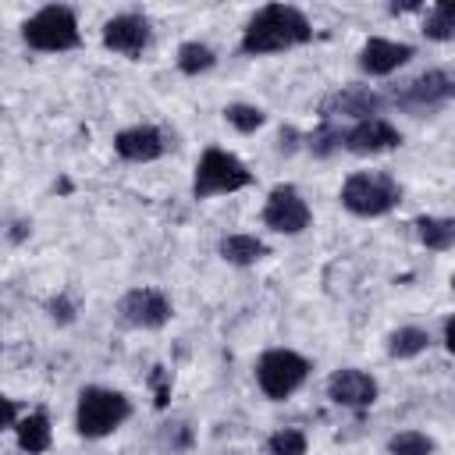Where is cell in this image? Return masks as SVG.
Here are the masks:
<instances>
[{
	"label": "cell",
	"instance_id": "cell-8",
	"mask_svg": "<svg viewBox=\"0 0 455 455\" xmlns=\"http://www.w3.org/2000/svg\"><path fill=\"white\" fill-rule=\"evenodd\" d=\"M263 228H270L274 235H302L309 224H313V210L306 203V196L291 185V181H281L267 192V203H263Z\"/></svg>",
	"mask_w": 455,
	"mask_h": 455
},
{
	"label": "cell",
	"instance_id": "cell-1",
	"mask_svg": "<svg viewBox=\"0 0 455 455\" xmlns=\"http://www.w3.org/2000/svg\"><path fill=\"white\" fill-rule=\"evenodd\" d=\"M313 39V21L295 4H263L242 28L238 50L245 57H270L295 46H306Z\"/></svg>",
	"mask_w": 455,
	"mask_h": 455
},
{
	"label": "cell",
	"instance_id": "cell-26",
	"mask_svg": "<svg viewBox=\"0 0 455 455\" xmlns=\"http://www.w3.org/2000/svg\"><path fill=\"white\" fill-rule=\"evenodd\" d=\"M306 451H309V441L295 427H281L267 437V455H306Z\"/></svg>",
	"mask_w": 455,
	"mask_h": 455
},
{
	"label": "cell",
	"instance_id": "cell-30",
	"mask_svg": "<svg viewBox=\"0 0 455 455\" xmlns=\"http://www.w3.org/2000/svg\"><path fill=\"white\" fill-rule=\"evenodd\" d=\"M18 416H21V405H18L11 395L0 391V434H4V430H14Z\"/></svg>",
	"mask_w": 455,
	"mask_h": 455
},
{
	"label": "cell",
	"instance_id": "cell-12",
	"mask_svg": "<svg viewBox=\"0 0 455 455\" xmlns=\"http://www.w3.org/2000/svg\"><path fill=\"white\" fill-rule=\"evenodd\" d=\"M377 395H380V384L359 366H341L327 377V398L341 409H355V412L370 409L377 402Z\"/></svg>",
	"mask_w": 455,
	"mask_h": 455
},
{
	"label": "cell",
	"instance_id": "cell-18",
	"mask_svg": "<svg viewBox=\"0 0 455 455\" xmlns=\"http://www.w3.org/2000/svg\"><path fill=\"white\" fill-rule=\"evenodd\" d=\"M412 228H416L419 245L430 249V252H448L455 245V220L451 217H430V213H423V217L412 220Z\"/></svg>",
	"mask_w": 455,
	"mask_h": 455
},
{
	"label": "cell",
	"instance_id": "cell-14",
	"mask_svg": "<svg viewBox=\"0 0 455 455\" xmlns=\"http://www.w3.org/2000/svg\"><path fill=\"white\" fill-rule=\"evenodd\" d=\"M398 146H402V132L387 117L355 121L352 128H345V139H341V149H348L355 156H377V153H391Z\"/></svg>",
	"mask_w": 455,
	"mask_h": 455
},
{
	"label": "cell",
	"instance_id": "cell-10",
	"mask_svg": "<svg viewBox=\"0 0 455 455\" xmlns=\"http://www.w3.org/2000/svg\"><path fill=\"white\" fill-rule=\"evenodd\" d=\"M174 316L171 299L160 288H128L117 299V320L135 331H160Z\"/></svg>",
	"mask_w": 455,
	"mask_h": 455
},
{
	"label": "cell",
	"instance_id": "cell-15",
	"mask_svg": "<svg viewBox=\"0 0 455 455\" xmlns=\"http://www.w3.org/2000/svg\"><path fill=\"white\" fill-rule=\"evenodd\" d=\"M167 149H171V142H167L164 128H156V124H132L114 135V153L128 164H153Z\"/></svg>",
	"mask_w": 455,
	"mask_h": 455
},
{
	"label": "cell",
	"instance_id": "cell-25",
	"mask_svg": "<svg viewBox=\"0 0 455 455\" xmlns=\"http://www.w3.org/2000/svg\"><path fill=\"white\" fill-rule=\"evenodd\" d=\"M437 441L423 430H398L387 437V455H434Z\"/></svg>",
	"mask_w": 455,
	"mask_h": 455
},
{
	"label": "cell",
	"instance_id": "cell-21",
	"mask_svg": "<svg viewBox=\"0 0 455 455\" xmlns=\"http://www.w3.org/2000/svg\"><path fill=\"white\" fill-rule=\"evenodd\" d=\"M419 32H423L430 43H448V39H455V11H451V4H434V7H427Z\"/></svg>",
	"mask_w": 455,
	"mask_h": 455
},
{
	"label": "cell",
	"instance_id": "cell-19",
	"mask_svg": "<svg viewBox=\"0 0 455 455\" xmlns=\"http://www.w3.org/2000/svg\"><path fill=\"white\" fill-rule=\"evenodd\" d=\"M174 64H178L181 75L199 78V75L213 71V64H217V50H213L210 43H203V39H185V43L178 46V53H174Z\"/></svg>",
	"mask_w": 455,
	"mask_h": 455
},
{
	"label": "cell",
	"instance_id": "cell-23",
	"mask_svg": "<svg viewBox=\"0 0 455 455\" xmlns=\"http://www.w3.org/2000/svg\"><path fill=\"white\" fill-rule=\"evenodd\" d=\"M341 139H345V128L334 124V121H320L309 135H302V146L313 153V156H331L341 149Z\"/></svg>",
	"mask_w": 455,
	"mask_h": 455
},
{
	"label": "cell",
	"instance_id": "cell-27",
	"mask_svg": "<svg viewBox=\"0 0 455 455\" xmlns=\"http://www.w3.org/2000/svg\"><path fill=\"white\" fill-rule=\"evenodd\" d=\"M46 316H50L57 327H71V323L78 320V306H75V299H71L68 291H57V295L46 299Z\"/></svg>",
	"mask_w": 455,
	"mask_h": 455
},
{
	"label": "cell",
	"instance_id": "cell-32",
	"mask_svg": "<svg viewBox=\"0 0 455 455\" xmlns=\"http://www.w3.org/2000/svg\"><path fill=\"white\" fill-rule=\"evenodd\" d=\"M412 11H423V0H405V4H387V14H412Z\"/></svg>",
	"mask_w": 455,
	"mask_h": 455
},
{
	"label": "cell",
	"instance_id": "cell-29",
	"mask_svg": "<svg viewBox=\"0 0 455 455\" xmlns=\"http://www.w3.org/2000/svg\"><path fill=\"white\" fill-rule=\"evenodd\" d=\"M274 149H277L281 156H291L295 149H302V132H299L295 124H284V128L277 132V142H274Z\"/></svg>",
	"mask_w": 455,
	"mask_h": 455
},
{
	"label": "cell",
	"instance_id": "cell-7",
	"mask_svg": "<svg viewBox=\"0 0 455 455\" xmlns=\"http://www.w3.org/2000/svg\"><path fill=\"white\" fill-rule=\"evenodd\" d=\"M455 100V78L451 71L444 68H430V71H419L416 78H409L402 89H395L391 103L402 110V114H412V117H430L437 114L441 107H448Z\"/></svg>",
	"mask_w": 455,
	"mask_h": 455
},
{
	"label": "cell",
	"instance_id": "cell-13",
	"mask_svg": "<svg viewBox=\"0 0 455 455\" xmlns=\"http://www.w3.org/2000/svg\"><path fill=\"white\" fill-rule=\"evenodd\" d=\"M416 57V46L412 43H402V39H384V36H370L363 46H359V71L370 75V78H384V75H395L398 68H405L409 60Z\"/></svg>",
	"mask_w": 455,
	"mask_h": 455
},
{
	"label": "cell",
	"instance_id": "cell-28",
	"mask_svg": "<svg viewBox=\"0 0 455 455\" xmlns=\"http://www.w3.org/2000/svg\"><path fill=\"white\" fill-rule=\"evenodd\" d=\"M149 387H153V405H156V409H167V402H171V387H174L171 370L156 363V366L149 370Z\"/></svg>",
	"mask_w": 455,
	"mask_h": 455
},
{
	"label": "cell",
	"instance_id": "cell-4",
	"mask_svg": "<svg viewBox=\"0 0 455 455\" xmlns=\"http://www.w3.org/2000/svg\"><path fill=\"white\" fill-rule=\"evenodd\" d=\"M338 199L352 217H387L402 206V185L387 171H355L341 181Z\"/></svg>",
	"mask_w": 455,
	"mask_h": 455
},
{
	"label": "cell",
	"instance_id": "cell-31",
	"mask_svg": "<svg viewBox=\"0 0 455 455\" xmlns=\"http://www.w3.org/2000/svg\"><path fill=\"white\" fill-rule=\"evenodd\" d=\"M441 345L448 352H455V316H444V323H441Z\"/></svg>",
	"mask_w": 455,
	"mask_h": 455
},
{
	"label": "cell",
	"instance_id": "cell-5",
	"mask_svg": "<svg viewBox=\"0 0 455 455\" xmlns=\"http://www.w3.org/2000/svg\"><path fill=\"white\" fill-rule=\"evenodd\" d=\"M252 185V171L228 149L210 146L199 153L196 171H192V196L196 199H213V196H231Z\"/></svg>",
	"mask_w": 455,
	"mask_h": 455
},
{
	"label": "cell",
	"instance_id": "cell-17",
	"mask_svg": "<svg viewBox=\"0 0 455 455\" xmlns=\"http://www.w3.org/2000/svg\"><path fill=\"white\" fill-rule=\"evenodd\" d=\"M14 437H18V448H21L25 455H43V451H50V444H53V427H50L46 409H32L28 416H18Z\"/></svg>",
	"mask_w": 455,
	"mask_h": 455
},
{
	"label": "cell",
	"instance_id": "cell-9",
	"mask_svg": "<svg viewBox=\"0 0 455 455\" xmlns=\"http://www.w3.org/2000/svg\"><path fill=\"white\" fill-rule=\"evenodd\" d=\"M384 103H387V96L377 92L373 85H341L320 100L316 114H320V121H334V124L338 121H366V117H380Z\"/></svg>",
	"mask_w": 455,
	"mask_h": 455
},
{
	"label": "cell",
	"instance_id": "cell-24",
	"mask_svg": "<svg viewBox=\"0 0 455 455\" xmlns=\"http://www.w3.org/2000/svg\"><path fill=\"white\" fill-rule=\"evenodd\" d=\"M156 444L164 451H171V455H181V451H188L196 444V430H192L188 419H167L156 430Z\"/></svg>",
	"mask_w": 455,
	"mask_h": 455
},
{
	"label": "cell",
	"instance_id": "cell-11",
	"mask_svg": "<svg viewBox=\"0 0 455 455\" xmlns=\"http://www.w3.org/2000/svg\"><path fill=\"white\" fill-rule=\"evenodd\" d=\"M100 39H103V46L110 53H121L128 60H139L149 50V43H153V25L139 11H121V14H114V18L103 21Z\"/></svg>",
	"mask_w": 455,
	"mask_h": 455
},
{
	"label": "cell",
	"instance_id": "cell-16",
	"mask_svg": "<svg viewBox=\"0 0 455 455\" xmlns=\"http://www.w3.org/2000/svg\"><path fill=\"white\" fill-rule=\"evenodd\" d=\"M217 256H220L224 263H231V267H256L263 256H270V245H267L259 235L231 231V235H220Z\"/></svg>",
	"mask_w": 455,
	"mask_h": 455
},
{
	"label": "cell",
	"instance_id": "cell-2",
	"mask_svg": "<svg viewBox=\"0 0 455 455\" xmlns=\"http://www.w3.org/2000/svg\"><path fill=\"white\" fill-rule=\"evenodd\" d=\"M132 419V398L107 384H85L75 402V434L85 441H103Z\"/></svg>",
	"mask_w": 455,
	"mask_h": 455
},
{
	"label": "cell",
	"instance_id": "cell-6",
	"mask_svg": "<svg viewBox=\"0 0 455 455\" xmlns=\"http://www.w3.org/2000/svg\"><path fill=\"white\" fill-rule=\"evenodd\" d=\"M313 373V363L295 348H267L256 359V384L270 402L291 398Z\"/></svg>",
	"mask_w": 455,
	"mask_h": 455
},
{
	"label": "cell",
	"instance_id": "cell-22",
	"mask_svg": "<svg viewBox=\"0 0 455 455\" xmlns=\"http://www.w3.org/2000/svg\"><path fill=\"white\" fill-rule=\"evenodd\" d=\"M220 114H224V121H228L238 135H252V132H259V128L267 124V110L256 107V103H228Z\"/></svg>",
	"mask_w": 455,
	"mask_h": 455
},
{
	"label": "cell",
	"instance_id": "cell-20",
	"mask_svg": "<svg viewBox=\"0 0 455 455\" xmlns=\"http://www.w3.org/2000/svg\"><path fill=\"white\" fill-rule=\"evenodd\" d=\"M430 331L427 327H416V323H405V327H398V331H391L387 334V355L391 359H416V355H423L427 348H430Z\"/></svg>",
	"mask_w": 455,
	"mask_h": 455
},
{
	"label": "cell",
	"instance_id": "cell-3",
	"mask_svg": "<svg viewBox=\"0 0 455 455\" xmlns=\"http://www.w3.org/2000/svg\"><path fill=\"white\" fill-rule=\"evenodd\" d=\"M21 43L39 53H68L82 46L78 14L68 4H46L21 21Z\"/></svg>",
	"mask_w": 455,
	"mask_h": 455
}]
</instances>
